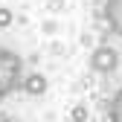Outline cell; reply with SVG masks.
<instances>
[{
  "mask_svg": "<svg viewBox=\"0 0 122 122\" xmlns=\"http://www.w3.org/2000/svg\"><path fill=\"white\" fill-rule=\"evenodd\" d=\"M0 122H15V119L12 116H0Z\"/></svg>",
  "mask_w": 122,
  "mask_h": 122,
  "instance_id": "8",
  "label": "cell"
},
{
  "mask_svg": "<svg viewBox=\"0 0 122 122\" xmlns=\"http://www.w3.org/2000/svg\"><path fill=\"white\" fill-rule=\"evenodd\" d=\"M20 87H23V93H29V96H44V93H47V76H44V73H29V76H23Z\"/></svg>",
  "mask_w": 122,
  "mask_h": 122,
  "instance_id": "3",
  "label": "cell"
},
{
  "mask_svg": "<svg viewBox=\"0 0 122 122\" xmlns=\"http://www.w3.org/2000/svg\"><path fill=\"white\" fill-rule=\"evenodd\" d=\"M105 18H108L111 29L122 38V0H105Z\"/></svg>",
  "mask_w": 122,
  "mask_h": 122,
  "instance_id": "4",
  "label": "cell"
},
{
  "mask_svg": "<svg viewBox=\"0 0 122 122\" xmlns=\"http://www.w3.org/2000/svg\"><path fill=\"white\" fill-rule=\"evenodd\" d=\"M119 67V52L113 47H96L93 52H90V70L93 73H102V76H111L113 70Z\"/></svg>",
  "mask_w": 122,
  "mask_h": 122,
  "instance_id": "2",
  "label": "cell"
},
{
  "mask_svg": "<svg viewBox=\"0 0 122 122\" xmlns=\"http://www.w3.org/2000/svg\"><path fill=\"white\" fill-rule=\"evenodd\" d=\"M87 116H90L87 105H73V108H70V119L73 122H87Z\"/></svg>",
  "mask_w": 122,
  "mask_h": 122,
  "instance_id": "6",
  "label": "cell"
},
{
  "mask_svg": "<svg viewBox=\"0 0 122 122\" xmlns=\"http://www.w3.org/2000/svg\"><path fill=\"white\" fill-rule=\"evenodd\" d=\"M20 81H23V58L9 47H0V99L15 93Z\"/></svg>",
  "mask_w": 122,
  "mask_h": 122,
  "instance_id": "1",
  "label": "cell"
},
{
  "mask_svg": "<svg viewBox=\"0 0 122 122\" xmlns=\"http://www.w3.org/2000/svg\"><path fill=\"white\" fill-rule=\"evenodd\" d=\"M12 20H15L12 9H9V6H0V29H9V26H12Z\"/></svg>",
  "mask_w": 122,
  "mask_h": 122,
  "instance_id": "7",
  "label": "cell"
},
{
  "mask_svg": "<svg viewBox=\"0 0 122 122\" xmlns=\"http://www.w3.org/2000/svg\"><path fill=\"white\" fill-rule=\"evenodd\" d=\"M108 113H111V122H122V87L116 90V96L111 99V108H108Z\"/></svg>",
  "mask_w": 122,
  "mask_h": 122,
  "instance_id": "5",
  "label": "cell"
}]
</instances>
